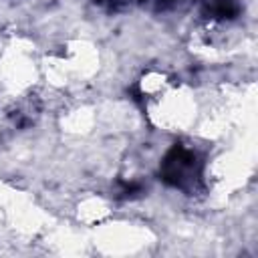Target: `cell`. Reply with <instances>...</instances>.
Listing matches in <instances>:
<instances>
[{"label":"cell","mask_w":258,"mask_h":258,"mask_svg":"<svg viewBox=\"0 0 258 258\" xmlns=\"http://www.w3.org/2000/svg\"><path fill=\"white\" fill-rule=\"evenodd\" d=\"M139 191H141V183L139 181H121V187H119L121 198H133Z\"/></svg>","instance_id":"3"},{"label":"cell","mask_w":258,"mask_h":258,"mask_svg":"<svg viewBox=\"0 0 258 258\" xmlns=\"http://www.w3.org/2000/svg\"><path fill=\"white\" fill-rule=\"evenodd\" d=\"M161 179L181 191L194 194L202 183V161L198 153L181 143H175L159 165Z\"/></svg>","instance_id":"1"},{"label":"cell","mask_w":258,"mask_h":258,"mask_svg":"<svg viewBox=\"0 0 258 258\" xmlns=\"http://www.w3.org/2000/svg\"><path fill=\"white\" fill-rule=\"evenodd\" d=\"M210 12L216 18H234V16H238L240 6L236 0H214Z\"/></svg>","instance_id":"2"}]
</instances>
